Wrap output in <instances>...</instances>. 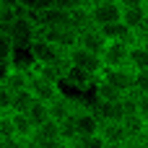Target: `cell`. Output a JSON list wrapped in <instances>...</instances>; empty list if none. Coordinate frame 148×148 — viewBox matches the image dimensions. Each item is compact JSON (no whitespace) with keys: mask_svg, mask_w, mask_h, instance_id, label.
I'll use <instances>...</instances> for the list:
<instances>
[{"mask_svg":"<svg viewBox=\"0 0 148 148\" xmlns=\"http://www.w3.org/2000/svg\"><path fill=\"white\" fill-rule=\"evenodd\" d=\"M5 34L10 36L16 52H26L31 49V44L39 39V26L34 21V16L29 10H16V16L10 18V23L5 26Z\"/></svg>","mask_w":148,"mask_h":148,"instance_id":"cell-1","label":"cell"},{"mask_svg":"<svg viewBox=\"0 0 148 148\" xmlns=\"http://www.w3.org/2000/svg\"><path fill=\"white\" fill-rule=\"evenodd\" d=\"M29 60L39 62V65H55V68H68V52L60 49L57 44L47 42V39H36L29 49Z\"/></svg>","mask_w":148,"mask_h":148,"instance_id":"cell-2","label":"cell"},{"mask_svg":"<svg viewBox=\"0 0 148 148\" xmlns=\"http://www.w3.org/2000/svg\"><path fill=\"white\" fill-rule=\"evenodd\" d=\"M68 65L78 68V70H86V73L94 75V78H99L101 70H104L101 55H96V52H91V49H83V47H78V44H75L73 49H68Z\"/></svg>","mask_w":148,"mask_h":148,"instance_id":"cell-3","label":"cell"},{"mask_svg":"<svg viewBox=\"0 0 148 148\" xmlns=\"http://www.w3.org/2000/svg\"><path fill=\"white\" fill-rule=\"evenodd\" d=\"M88 10H91L94 26H107V23L122 18V5L117 0H96V3L88 5Z\"/></svg>","mask_w":148,"mask_h":148,"instance_id":"cell-4","label":"cell"},{"mask_svg":"<svg viewBox=\"0 0 148 148\" xmlns=\"http://www.w3.org/2000/svg\"><path fill=\"white\" fill-rule=\"evenodd\" d=\"M99 78L107 81L109 86H114L117 91H122V94H130L133 86H135V70L127 68V65H122V68H104Z\"/></svg>","mask_w":148,"mask_h":148,"instance_id":"cell-5","label":"cell"},{"mask_svg":"<svg viewBox=\"0 0 148 148\" xmlns=\"http://www.w3.org/2000/svg\"><path fill=\"white\" fill-rule=\"evenodd\" d=\"M31 16H34V21H36L39 31H42V29H60V26H70V10H62V8H57V5L44 8V10L31 13ZM70 29H73V26H70Z\"/></svg>","mask_w":148,"mask_h":148,"instance_id":"cell-6","label":"cell"},{"mask_svg":"<svg viewBox=\"0 0 148 148\" xmlns=\"http://www.w3.org/2000/svg\"><path fill=\"white\" fill-rule=\"evenodd\" d=\"M81 104H83L81 99L68 96V94L62 91L55 101H49V117H52L55 122H65V120H70V117L75 114V109H78Z\"/></svg>","mask_w":148,"mask_h":148,"instance_id":"cell-7","label":"cell"},{"mask_svg":"<svg viewBox=\"0 0 148 148\" xmlns=\"http://www.w3.org/2000/svg\"><path fill=\"white\" fill-rule=\"evenodd\" d=\"M39 36L42 39H47V42H52V44H57L60 49H73L75 44H78V31L75 29H70V26H60V29H42L39 31Z\"/></svg>","mask_w":148,"mask_h":148,"instance_id":"cell-8","label":"cell"},{"mask_svg":"<svg viewBox=\"0 0 148 148\" xmlns=\"http://www.w3.org/2000/svg\"><path fill=\"white\" fill-rule=\"evenodd\" d=\"M127 55H130V42H107L101 52V62L104 68H122L127 65Z\"/></svg>","mask_w":148,"mask_h":148,"instance_id":"cell-9","label":"cell"},{"mask_svg":"<svg viewBox=\"0 0 148 148\" xmlns=\"http://www.w3.org/2000/svg\"><path fill=\"white\" fill-rule=\"evenodd\" d=\"M29 81H31V70H29V62H18L13 60V65L8 68L3 83L10 88V91H21V88H29Z\"/></svg>","mask_w":148,"mask_h":148,"instance_id":"cell-10","label":"cell"},{"mask_svg":"<svg viewBox=\"0 0 148 148\" xmlns=\"http://www.w3.org/2000/svg\"><path fill=\"white\" fill-rule=\"evenodd\" d=\"M99 133H101L104 143H107L109 148H120V146H125V143H130V138H127V133H125L122 120H104Z\"/></svg>","mask_w":148,"mask_h":148,"instance_id":"cell-11","label":"cell"},{"mask_svg":"<svg viewBox=\"0 0 148 148\" xmlns=\"http://www.w3.org/2000/svg\"><path fill=\"white\" fill-rule=\"evenodd\" d=\"M29 88L34 91V96L36 99H42V101H55L60 94H62V86L60 83H55V81H47V78H42V75H34L31 73V81H29Z\"/></svg>","mask_w":148,"mask_h":148,"instance_id":"cell-12","label":"cell"},{"mask_svg":"<svg viewBox=\"0 0 148 148\" xmlns=\"http://www.w3.org/2000/svg\"><path fill=\"white\" fill-rule=\"evenodd\" d=\"M94 83H96L94 75H88L86 70H78V68H73V65H68L65 73H62V86H70V88H75V91H91Z\"/></svg>","mask_w":148,"mask_h":148,"instance_id":"cell-13","label":"cell"},{"mask_svg":"<svg viewBox=\"0 0 148 148\" xmlns=\"http://www.w3.org/2000/svg\"><path fill=\"white\" fill-rule=\"evenodd\" d=\"M78 47H83V49H91V52L101 55V52H104V47H107V36L101 34V29H99V26H88V29L78 31Z\"/></svg>","mask_w":148,"mask_h":148,"instance_id":"cell-14","label":"cell"},{"mask_svg":"<svg viewBox=\"0 0 148 148\" xmlns=\"http://www.w3.org/2000/svg\"><path fill=\"white\" fill-rule=\"evenodd\" d=\"M101 29V34L107 36V42H135L138 36H135V31L120 18V21H112V23H107V26H99Z\"/></svg>","mask_w":148,"mask_h":148,"instance_id":"cell-15","label":"cell"},{"mask_svg":"<svg viewBox=\"0 0 148 148\" xmlns=\"http://www.w3.org/2000/svg\"><path fill=\"white\" fill-rule=\"evenodd\" d=\"M10 120H13L16 138H18L21 143H26L29 138H34V130H36V125L29 120V114H26V112H10Z\"/></svg>","mask_w":148,"mask_h":148,"instance_id":"cell-16","label":"cell"},{"mask_svg":"<svg viewBox=\"0 0 148 148\" xmlns=\"http://www.w3.org/2000/svg\"><path fill=\"white\" fill-rule=\"evenodd\" d=\"M122 21L135 31V36L140 34V31H146L148 29V18H146V5H140V8H122Z\"/></svg>","mask_w":148,"mask_h":148,"instance_id":"cell-17","label":"cell"},{"mask_svg":"<svg viewBox=\"0 0 148 148\" xmlns=\"http://www.w3.org/2000/svg\"><path fill=\"white\" fill-rule=\"evenodd\" d=\"M122 125H125V133H127V138H130V143H138L140 138H143V133H146V120L135 112V114H125L122 117Z\"/></svg>","mask_w":148,"mask_h":148,"instance_id":"cell-18","label":"cell"},{"mask_svg":"<svg viewBox=\"0 0 148 148\" xmlns=\"http://www.w3.org/2000/svg\"><path fill=\"white\" fill-rule=\"evenodd\" d=\"M127 68H133L135 73H140V70H148V49H146V47H140L138 42H133V44H130Z\"/></svg>","mask_w":148,"mask_h":148,"instance_id":"cell-19","label":"cell"},{"mask_svg":"<svg viewBox=\"0 0 148 148\" xmlns=\"http://www.w3.org/2000/svg\"><path fill=\"white\" fill-rule=\"evenodd\" d=\"M34 138H36V140H62V135H60V122L47 120L44 125H39V127L34 130ZM62 143H65V140H62Z\"/></svg>","mask_w":148,"mask_h":148,"instance_id":"cell-20","label":"cell"},{"mask_svg":"<svg viewBox=\"0 0 148 148\" xmlns=\"http://www.w3.org/2000/svg\"><path fill=\"white\" fill-rule=\"evenodd\" d=\"M26 114H29V120H31L36 127H39V125H44L47 120H52V117H49V104H47V101H42V99H36V101L29 107V112H26Z\"/></svg>","mask_w":148,"mask_h":148,"instance_id":"cell-21","label":"cell"},{"mask_svg":"<svg viewBox=\"0 0 148 148\" xmlns=\"http://www.w3.org/2000/svg\"><path fill=\"white\" fill-rule=\"evenodd\" d=\"M70 26H73L75 31H83V29H88V26H94V21H91V10H88V5H86V8H75V10H70Z\"/></svg>","mask_w":148,"mask_h":148,"instance_id":"cell-22","label":"cell"},{"mask_svg":"<svg viewBox=\"0 0 148 148\" xmlns=\"http://www.w3.org/2000/svg\"><path fill=\"white\" fill-rule=\"evenodd\" d=\"M36 101L34 91L31 88H21V91H13V112H29V107Z\"/></svg>","mask_w":148,"mask_h":148,"instance_id":"cell-23","label":"cell"},{"mask_svg":"<svg viewBox=\"0 0 148 148\" xmlns=\"http://www.w3.org/2000/svg\"><path fill=\"white\" fill-rule=\"evenodd\" d=\"M16 47H13V42H10V36L5 34V31H0V65H10L13 60H16Z\"/></svg>","mask_w":148,"mask_h":148,"instance_id":"cell-24","label":"cell"},{"mask_svg":"<svg viewBox=\"0 0 148 148\" xmlns=\"http://www.w3.org/2000/svg\"><path fill=\"white\" fill-rule=\"evenodd\" d=\"M0 112L3 114H10L13 112V91L5 83H0Z\"/></svg>","mask_w":148,"mask_h":148,"instance_id":"cell-25","label":"cell"},{"mask_svg":"<svg viewBox=\"0 0 148 148\" xmlns=\"http://www.w3.org/2000/svg\"><path fill=\"white\" fill-rule=\"evenodd\" d=\"M52 5H55V0H23L21 10H29V13H39V10H44V8H52Z\"/></svg>","mask_w":148,"mask_h":148,"instance_id":"cell-26","label":"cell"},{"mask_svg":"<svg viewBox=\"0 0 148 148\" xmlns=\"http://www.w3.org/2000/svg\"><path fill=\"white\" fill-rule=\"evenodd\" d=\"M75 140H81V146H83V148H107L101 133H94V135H86V138H75Z\"/></svg>","mask_w":148,"mask_h":148,"instance_id":"cell-27","label":"cell"},{"mask_svg":"<svg viewBox=\"0 0 148 148\" xmlns=\"http://www.w3.org/2000/svg\"><path fill=\"white\" fill-rule=\"evenodd\" d=\"M0 138H16V130H13V120H10V114H3V117H0Z\"/></svg>","mask_w":148,"mask_h":148,"instance_id":"cell-28","label":"cell"},{"mask_svg":"<svg viewBox=\"0 0 148 148\" xmlns=\"http://www.w3.org/2000/svg\"><path fill=\"white\" fill-rule=\"evenodd\" d=\"M135 94H148V70L135 73V86H133Z\"/></svg>","mask_w":148,"mask_h":148,"instance_id":"cell-29","label":"cell"},{"mask_svg":"<svg viewBox=\"0 0 148 148\" xmlns=\"http://www.w3.org/2000/svg\"><path fill=\"white\" fill-rule=\"evenodd\" d=\"M55 5L62 8V10H75V8H86V5H91V0H55Z\"/></svg>","mask_w":148,"mask_h":148,"instance_id":"cell-30","label":"cell"},{"mask_svg":"<svg viewBox=\"0 0 148 148\" xmlns=\"http://www.w3.org/2000/svg\"><path fill=\"white\" fill-rule=\"evenodd\" d=\"M138 114L148 122V94H138Z\"/></svg>","mask_w":148,"mask_h":148,"instance_id":"cell-31","label":"cell"},{"mask_svg":"<svg viewBox=\"0 0 148 148\" xmlns=\"http://www.w3.org/2000/svg\"><path fill=\"white\" fill-rule=\"evenodd\" d=\"M23 0H0V8H8V10H21Z\"/></svg>","mask_w":148,"mask_h":148,"instance_id":"cell-32","label":"cell"},{"mask_svg":"<svg viewBox=\"0 0 148 148\" xmlns=\"http://www.w3.org/2000/svg\"><path fill=\"white\" fill-rule=\"evenodd\" d=\"M122 8H140V5H146V0H117Z\"/></svg>","mask_w":148,"mask_h":148,"instance_id":"cell-33","label":"cell"},{"mask_svg":"<svg viewBox=\"0 0 148 148\" xmlns=\"http://www.w3.org/2000/svg\"><path fill=\"white\" fill-rule=\"evenodd\" d=\"M135 42H138L140 47H146V49H148V29H146V31H140V34H138V39H135Z\"/></svg>","mask_w":148,"mask_h":148,"instance_id":"cell-34","label":"cell"},{"mask_svg":"<svg viewBox=\"0 0 148 148\" xmlns=\"http://www.w3.org/2000/svg\"><path fill=\"white\" fill-rule=\"evenodd\" d=\"M65 148H83V146H81V140H70V143H65Z\"/></svg>","mask_w":148,"mask_h":148,"instance_id":"cell-35","label":"cell"},{"mask_svg":"<svg viewBox=\"0 0 148 148\" xmlns=\"http://www.w3.org/2000/svg\"><path fill=\"white\" fill-rule=\"evenodd\" d=\"M135 148H148V140H138V143H135Z\"/></svg>","mask_w":148,"mask_h":148,"instance_id":"cell-36","label":"cell"},{"mask_svg":"<svg viewBox=\"0 0 148 148\" xmlns=\"http://www.w3.org/2000/svg\"><path fill=\"white\" fill-rule=\"evenodd\" d=\"M120 148H135V143H125V146H120Z\"/></svg>","mask_w":148,"mask_h":148,"instance_id":"cell-37","label":"cell"},{"mask_svg":"<svg viewBox=\"0 0 148 148\" xmlns=\"http://www.w3.org/2000/svg\"><path fill=\"white\" fill-rule=\"evenodd\" d=\"M146 18H148V5H146Z\"/></svg>","mask_w":148,"mask_h":148,"instance_id":"cell-38","label":"cell"},{"mask_svg":"<svg viewBox=\"0 0 148 148\" xmlns=\"http://www.w3.org/2000/svg\"><path fill=\"white\" fill-rule=\"evenodd\" d=\"M0 117H3V112H0Z\"/></svg>","mask_w":148,"mask_h":148,"instance_id":"cell-39","label":"cell"}]
</instances>
